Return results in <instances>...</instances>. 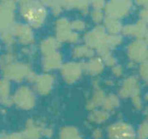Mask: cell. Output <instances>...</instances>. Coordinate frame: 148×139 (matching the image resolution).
I'll list each match as a JSON object with an SVG mask.
<instances>
[{
  "instance_id": "1",
  "label": "cell",
  "mask_w": 148,
  "mask_h": 139,
  "mask_svg": "<svg viewBox=\"0 0 148 139\" xmlns=\"http://www.w3.org/2000/svg\"><path fill=\"white\" fill-rule=\"evenodd\" d=\"M140 136L141 137H148V124L145 125L143 128L141 129V133H140Z\"/></svg>"
}]
</instances>
